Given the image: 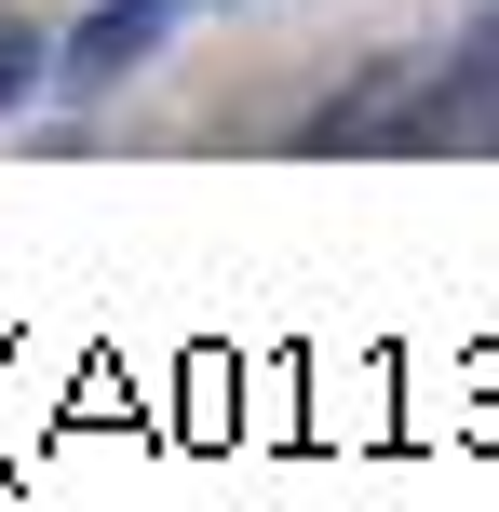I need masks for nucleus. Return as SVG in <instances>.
I'll use <instances>...</instances> for the list:
<instances>
[{"label": "nucleus", "mask_w": 499, "mask_h": 512, "mask_svg": "<svg viewBox=\"0 0 499 512\" xmlns=\"http://www.w3.org/2000/svg\"><path fill=\"white\" fill-rule=\"evenodd\" d=\"M189 0H95V14L68 27V41H54V81H68V95H108V81H135L162 54V27H176Z\"/></svg>", "instance_id": "1"}, {"label": "nucleus", "mask_w": 499, "mask_h": 512, "mask_svg": "<svg viewBox=\"0 0 499 512\" xmlns=\"http://www.w3.org/2000/svg\"><path fill=\"white\" fill-rule=\"evenodd\" d=\"M486 108H499V0H486V14H473V41L446 54V81H432V95L405 108L392 135H419V149H432V135H473Z\"/></svg>", "instance_id": "2"}, {"label": "nucleus", "mask_w": 499, "mask_h": 512, "mask_svg": "<svg viewBox=\"0 0 499 512\" xmlns=\"http://www.w3.org/2000/svg\"><path fill=\"white\" fill-rule=\"evenodd\" d=\"M405 95H419V54H378L351 95H324L311 122H297V149H351V135H392V122H405Z\"/></svg>", "instance_id": "3"}, {"label": "nucleus", "mask_w": 499, "mask_h": 512, "mask_svg": "<svg viewBox=\"0 0 499 512\" xmlns=\"http://www.w3.org/2000/svg\"><path fill=\"white\" fill-rule=\"evenodd\" d=\"M41 68H54V41H41V27H14V14H0V108H14V95H27Z\"/></svg>", "instance_id": "4"}]
</instances>
